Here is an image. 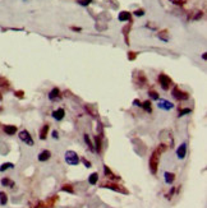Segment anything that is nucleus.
<instances>
[{"mask_svg":"<svg viewBox=\"0 0 207 208\" xmlns=\"http://www.w3.org/2000/svg\"><path fill=\"white\" fill-rule=\"evenodd\" d=\"M64 115H65V111L63 110V109H58V110H55L54 113H53V118L55 120H63Z\"/></svg>","mask_w":207,"mask_h":208,"instance_id":"obj_9","label":"nucleus"},{"mask_svg":"<svg viewBox=\"0 0 207 208\" xmlns=\"http://www.w3.org/2000/svg\"><path fill=\"white\" fill-rule=\"evenodd\" d=\"M164 176H165V183L166 184H173V181L175 180V175L173 172H165Z\"/></svg>","mask_w":207,"mask_h":208,"instance_id":"obj_16","label":"nucleus"},{"mask_svg":"<svg viewBox=\"0 0 207 208\" xmlns=\"http://www.w3.org/2000/svg\"><path fill=\"white\" fill-rule=\"evenodd\" d=\"M14 167V165L13 164H10V162H5V164H3L2 166H0V171H5L7 169H13Z\"/></svg>","mask_w":207,"mask_h":208,"instance_id":"obj_22","label":"nucleus"},{"mask_svg":"<svg viewBox=\"0 0 207 208\" xmlns=\"http://www.w3.org/2000/svg\"><path fill=\"white\" fill-rule=\"evenodd\" d=\"M0 87H9V82L5 78H0Z\"/></svg>","mask_w":207,"mask_h":208,"instance_id":"obj_27","label":"nucleus"},{"mask_svg":"<svg viewBox=\"0 0 207 208\" xmlns=\"http://www.w3.org/2000/svg\"><path fill=\"white\" fill-rule=\"evenodd\" d=\"M2 185L3 186H9V188H13L14 186V181H12L10 179H8V178H4L3 180H2Z\"/></svg>","mask_w":207,"mask_h":208,"instance_id":"obj_18","label":"nucleus"},{"mask_svg":"<svg viewBox=\"0 0 207 208\" xmlns=\"http://www.w3.org/2000/svg\"><path fill=\"white\" fill-rule=\"evenodd\" d=\"M142 107L145 109V111H147V113H151V111H152V109H151V102H150V101H146V102H143Z\"/></svg>","mask_w":207,"mask_h":208,"instance_id":"obj_24","label":"nucleus"},{"mask_svg":"<svg viewBox=\"0 0 207 208\" xmlns=\"http://www.w3.org/2000/svg\"><path fill=\"white\" fill-rule=\"evenodd\" d=\"M128 59H131V60H134V59H136V53H129V55H128Z\"/></svg>","mask_w":207,"mask_h":208,"instance_id":"obj_33","label":"nucleus"},{"mask_svg":"<svg viewBox=\"0 0 207 208\" xmlns=\"http://www.w3.org/2000/svg\"><path fill=\"white\" fill-rule=\"evenodd\" d=\"M49 124H46L41 128V130H40V139H46L47 137V132H49Z\"/></svg>","mask_w":207,"mask_h":208,"instance_id":"obj_14","label":"nucleus"},{"mask_svg":"<svg viewBox=\"0 0 207 208\" xmlns=\"http://www.w3.org/2000/svg\"><path fill=\"white\" fill-rule=\"evenodd\" d=\"M19 139L22 140V142H24L26 145H28V146H34V139H32V137H31V134L27 132V130H22V132H19Z\"/></svg>","mask_w":207,"mask_h":208,"instance_id":"obj_4","label":"nucleus"},{"mask_svg":"<svg viewBox=\"0 0 207 208\" xmlns=\"http://www.w3.org/2000/svg\"><path fill=\"white\" fill-rule=\"evenodd\" d=\"M134 14H136V15H138V17H142V15L145 14V10H143V9H138V10H136V12H134Z\"/></svg>","mask_w":207,"mask_h":208,"instance_id":"obj_29","label":"nucleus"},{"mask_svg":"<svg viewBox=\"0 0 207 208\" xmlns=\"http://www.w3.org/2000/svg\"><path fill=\"white\" fill-rule=\"evenodd\" d=\"M102 188H107V189L115 190V191H120V193H124V194L128 193V190H127V189H124V188H122L120 185L114 184V183H104V184H102Z\"/></svg>","mask_w":207,"mask_h":208,"instance_id":"obj_5","label":"nucleus"},{"mask_svg":"<svg viewBox=\"0 0 207 208\" xmlns=\"http://www.w3.org/2000/svg\"><path fill=\"white\" fill-rule=\"evenodd\" d=\"M158 161H160V152H158L157 150H155L150 157V170L152 174H156L157 172V167H158Z\"/></svg>","mask_w":207,"mask_h":208,"instance_id":"obj_1","label":"nucleus"},{"mask_svg":"<svg viewBox=\"0 0 207 208\" xmlns=\"http://www.w3.org/2000/svg\"><path fill=\"white\" fill-rule=\"evenodd\" d=\"M185 155H187V145H185V143H183V145L179 146V148L177 151V156H178L179 160H183L185 157Z\"/></svg>","mask_w":207,"mask_h":208,"instance_id":"obj_8","label":"nucleus"},{"mask_svg":"<svg viewBox=\"0 0 207 208\" xmlns=\"http://www.w3.org/2000/svg\"><path fill=\"white\" fill-rule=\"evenodd\" d=\"M53 137H54V138H58V137H59V133H58L56 130H54V132H53Z\"/></svg>","mask_w":207,"mask_h":208,"instance_id":"obj_35","label":"nucleus"},{"mask_svg":"<svg viewBox=\"0 0 207 208\" xmlns=\"http://www.w3.org/2000/svg\"><path fill=\"white\" fill-rule=\"evenodd\" d=\"M187 114H190V109H183L179 111V116H184Z\"/></svg>","mask_w":207,"mask_h":208,"instance_id":"obj_28","label":"nucleus"},{"mask_svg":"<svg viewBox=\"0 0 207 208\" xmlns=\"http://www.w3.org/2000/svg\"><path fill=\"white\" fill-rule=\"evenodd\" d=\"M65 161L70 166H75L79 164V157L74 151H67L65 152Z\"/></svg>","mask_w":207,"mask_h":208,"instance_id":"obj_2","label":"nucleus"},{"mask_svg":"<svg viewBox=\"0 0 207 208\" xmlns=\"http://www.w3.org/2000/svg\"><path fill=\"white\" fill-rule=\"evenodd\" d=\"M59 97H60V91H59L58 88H53L51 92L49 93V100H50V101H55V100H58Z\"/></svg>","mask_w":207,"mask_h":208,"instance_id":"obj_11","label":"nucleus"},{"mask_svg":"<svg viewBox=\"0 0 207 208\" xmlns=\"http://www.w3.org/2000/svg\"><path fill=\"white\" fill-rule=\"evenodd\" d=\"M150 94H151V99H153V100H158V96H157V93H156L155 91H150Z\"/></svg>","mask_w":207,"mask_h":208,"instance_id":"obj_30","label":"nucleus"},{"mask_svg":"<svg viewBox=\"0 0 207 208\" xmlns=\"http://www.w3.org/2000/svg\"><path fill=\"white\" fill-rule=\"evenodd\" d=\"M73 31H81V28H78V27H73Z\"/></svg>","mask_w":207,"mask_h":208,"instance_id":"obj_36","label":"nucleus"},{"mask_svg":"<svg viewBox=\"0 0 207 208\" xmlns=\"http://www.w3.org/2000/svg\"><path fill=\"white\" fill-rule=\"evenodd\" d=\"M133 105H134V106H142L141 102H139L138 100H134V101H133Z\"/></svg>","mask_w":207,"mask_h":208,"instance_id":"obj_34","label":"nucleus"},{"mask_svg":"<svg viewBox=\"0 0 207 208\" xmlns=\"http://www.w3.org/2000/svg\"><path fill=\"white\" fill-rule=\"evenodd\" d=\"M85 142L87 143V146H88V148H90L91 151H95V148H93V145H92V142H91V139H90L88 134H85Z\"/></svg>","mask_w":207,"mask_h":208,"instance_id":"obj_21","label":"nucleus"},{"mask_svg":"<svg viewBox=\"0 0 207 208\" xmlns=\"http://www.w3.org/2000/svg\"><path fill=\"white\" fill-rule=\"evenodd\" d=\"M96 148H95V151H97V152H101V138L100 137H96Z\"/></svg>","mask_w":207,"mask_h":208,"instance_id":"obj_25","label":"nucleus"},{"mask_svg":"<svg viewBox=\"0 0 207 208\" xmlns=\"http://www.w3.org/2000/svg\"><path fill=\"white\" fill-rule=\"evenodd\" d=\"M158 82H160L163 89H165V91H168L171 86V79L166 74H160V77H158Z\"/></svg>","mask_w":207,"mask_h":208,"instance_id":"obj_3","label":"nucleus"},{"mask_svg":"<svg viewBox=\"0 0 207 208\" xmlns=\"http://www.w3.org/2000/svg\"><path fill=\"white\" fill-rule=\"evenodd\" d=\"M97 180H99V174L97 172H93L90 175V178H88V183L91 185H96L97 184Z\"/></svg>","mask_w":207,"mask_h":208,"instance_id":"obj_15","label":"nucleus"},{"mask_svg":"<svg viewBox=\"0 0 207 208\" xmlns=\"http://www.w3.org/2000/svg\"><path fill=\"white\" fill-rule=\"evenodd\" d=\"M7 202H8V197H7V194L4 193V191H0V204H2V205H5Z\"/></svg>","mask_w":207,"mask_h":208,"instance_id":"obj_19","label":"nucleus"},{"mask_svg":"<svg viewBox=\"0 0 207 208\" xmlns=\"http://www.w3.org/2000/svg\"><path fill=\"white\" fill-rule=\"evenodd\" d=\"M82 161H83V164L86 165V167H91V162H90V161H87L86 158H82Z\"/></svg>","mask_w":207,"mask_h":208,"instance_id":"obj_31","label":"nucleus"},{"mask_svg":"<svg viewBox=\"0 0 207 208\" xmlns=\"http://www.w3.org/2000/svg\"><path fill=\"white\" fill-rule=\"evenodd\" d=\"M157 107L161 109V110H165V111H169L174 107V105L166 100H158V104H157Z\"/></svg>","mask_w":207,"mask_h":208,"instance_id":"obj_7","label":"nucleus"},{"mask_svg":"<svg viewBox=\"0 0 207 208\" xmlns=\"http://www.w3.org/2000/svg\"><path fill=\"white\" fill-rule=\"evenodd\" d=\"M51 157V152L50 151H42L40 155H39V161H41V162H45V161H47Z\"/></svg>","mask_w":207,"mask_h":208,"instance_id":"obj_10","label":"nucleus"},{"mask_svg":"<svg viewBox=\"0 0 207 208\" xmlns=\"http://www.w3.org/2000/svg\"><path fill=\"white\" fill-rule=\"evenodd\" d=\"M91 2H92V0H77V3H78L79 5H83V7L90 5V4H91Z\"/></svg>","mask_w":207,"mask_h":208,"instance_id":"obj_26","label":"nucleus"},{"mask_svg":"<svg viewBox=\"0 0 207 208\" xmlns=\"http://www.w3.org/2000/svg\"><path fill=\"white\" fill-rule=\"evenodd\" d=\"M104 172H105V175L109 178V179H111V180H116L119 176H116V175H114L113 172H111V170L107 167V166H104Z\"/></svg>","mask_w":207,"mask_h":208,"instance_id":"obj_13","label":"nucleus"},{"mask_svg":"<svg viewBox=\"0 0 207 208\" xmlns=\"http://www.w3.org/2000/svg\"><path fill=\"white\" fill-rule=\"evenodd\" d=\"M61 190H64V191H68V193H74V189L72 188L70 184H65V185H63Z\"/></svg>","mask_w":207,"mask_h":208,"instance_id":"obj_23","label":"nucleus"},{"mask_svg":"<svg viewBox=\"0 0 207 208\" xmlns=\"http://www.w3.org/2000/svg\"><path fill=\"white\" fill-rule=\"evenodd\" d=\"M129 19H131V13H128V12L119 13V21L124 22V21H129Z\"/></svg>","mask_w":207,"mask_h":208,"instance_id":"obj_17","label":"nucleus"},{"mask_svg":"<svg viewBox=\"0 0 207 208\" xmlns=\"http://www.w3.org/2000/svg\"><path fill=\"white\" fill-rule=\"evenodd\" d=\"M56 200H58V197H56V195H54L51 199H49V200H47V203H46V207H45V208H51Z\"/></svg>","mask_w":207,"mask_h":208,"instance_id":"obj_20","label":"nucleus"},{"mask_svg":"<svg viewBox=\"0 0 207 208\" xmlns=\"http://www.w3.org/2000/svg\"><path fill=\"white\" fill-rule=\"evenodd\" d=\"M4 132L8 135H14L15 133H17V126H15V125H5L4 126Z\"/></svg>","mask_w":207,"mask_h":208,"instance_id":"obj_12","label":"nucleus"},{"mask_svg":"<svg viewBox=\"0 0 207 208\" xmlns=\"http://www.w3.org/2000/svg\"><path fill=\"white\" fill-rule=\"evenodd\" d=\"M15 96H17V97H19V99H23V92H22V91L15 92Z\"/></svg>","mask_w":207,"mask_h":208,"instance_id":"obj_32","label":"nucleus"},{"mask_svg":"<svg viewBox=\"0 0 207 208\" xmlns=\"http://www.w3.org/2000/svg\"><path fill=\"white\" fill-rule=\"evenodd\" d=\"M173 96L177 100H187L189 96H188V93H185V92H183V91H180L178 87H175L174 89H173Z\"/></svg>","mask_w":207,"mask_h":208,"instance_id":"obj_6","label":"nucleus"}]
</instances>
